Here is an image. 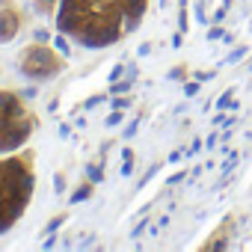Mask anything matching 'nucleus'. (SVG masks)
Returning a JSON list of instances; mask_svg holds the SVG:
<instances>
[{
    "label": "nucleus",
    "instance_id": "f257e3e1",
    "mask_svg": "<svg viewBox=\"0 0 252 252\" xmlns=\"http://www.w3.org/2000/svg\"><path fill=\"white\" fill-rule=\"evenodd\" d=\"M65 57H60L51 45H27L21 54H18V74L27 80V83H51L57 80L63 71H65Z\"/></svg>",
    "mask_w": 252,
    "mask_h": 252
},
{
    "label": "nucleus",
    "instance_id": "f03ea898",
    "mask_svg": "<svg viewBox=\"0 0 252 252\" xmlns=\"http://www.w3.org/2000/svg\"><path fill=\"white\" fill-rule=\"evenodd\" d=\"M33 128H39V119L30 116L27 110H21L15 116H0V155L21 152L30 143Z\"/></svg>",
    "mask_w": 252,
    "mask_h": 252
},
{
    "label": "nucleus",
    "instance_id": "7ed1b4c3",
    "mask_svg": "<svg viewBox=\"0 0 252 252\" xmlns=\"http://www.w3.org/2000/svg\"><path fill=\"white\" fill-rule=\"evenodd\" d=\"M122 21L116 18H92L86 24V30L74 39L83 51H104V48H113L119 39H122Z\"/></svg>",
    "mask_w": 252,
    "mask_h": 252
},
{
    "label": "nucleus",
    "instance_id": "20e7f679",
    "mask_svg": "<svg viewBox=\"0 0 252 252\" xmlns=\"http://www.w3.org/2000/svg\"><path fill=\"white\" fill-rule=\"evenodd\" d=\"M18 33H21V12L12 6H3L0 9V45L15 42Z\"/></svg>",
    "mask_w": 252,
    "mask_h": 252
},
{
    "label": "nucleus",
    "instance_id": "39448f33",
    "mask_svg": "<svg viewBox=\"0 0 252 252\" xmlns=\"http://www.w3.org/2000/svg\"><path fill=\"white\" fill-rule=\"evenodd\" d=\"M21 110H27V107H24V98H21L18 92L0 89V116H15V113H21Z\"/></svg>",
    "mask_w": 252,
    "mask_h": 252
},
{
    "label": "nucleus",
    "instance_id": "423d86ee",
    "mask_svg": "<svg viewBox=\"0 0 252 252\" xmlns=\"http://www.w3.org/2000/svg\"><path fill=\"white\" fill-rule=\"evenodd\" d=\"M231 234H234V225H231V222L220 225V228L211 234L214 240H205V249H208V252H217V249H228V237H231Z\"/></svg>",
    "mask_w": 252,
    "mask_h": 252
},
{
    "label": "nucleus",
    "instance_id": "0eeeda50",
    "mask_svg": "<svg viewBox=\"0 0 252 252\" xmlns=\"http://www.w3.org/2000/svg\"><path fill=\"white\" fill-rule=\"evenodd\" d=\"M95 187H98V184H92L89 178H86V181H80V184L74 187V193L68 196V205H80V202H89V199L95 196Z\"/></svg>",
    "mask_w": 252,
    "mask_h": 252
},
{
    "label": "nucleus",
    "instance_id": "6e6552de",
    "mask_svg": "<svg viewBox=\"0 0 252 252\" xmlns=\"http://www.w3.org/2000/svg\"><path fill=\"white\" fill-rule=\"evenodd\" d=\"M57 6H60V0H30V9L36 18H54Z\"/></svg>",
    "mask_w": 252,
    "mask_h": 252
},
{
    "label": "nucleus",
    "instance_id": "1a4fd4ad",
    "mask_svg": "<svg viewBox=\"0 0 252 252\" xmlns=\"http://www.w3.org/2000/svg\"><path fill=\"white\" fill-rule=\"evenodd\" d=\"M116 3L122 6L125 15H137V18H143V15L149 12V0H116Z\"/></svg>",
    "mask_w": 252,
    "mask_h": 252
},
{
    "label": "nucleus",
    "instance_id": "9d476101",
    "mask_svg": "<svg viewBox=\"0 0 252 252\" xmlns=\"http://www.w3.org/2000/svg\"><path fill=\"white\" fill-rule=\"evenodd\" d=\"M51 48L60 54V57H65V60H71V36H65V33H54V39H51Z\"/></svg>",
    "mask_w": 252,
    "mask_h": 252
},
{
    "label": "nucleus",
    "instance_id": "9b49d317",
    "mask_svg": "<svg viewBox=\"0 0 252 252\" xmlns=\"http://www.w3.org/2000/svg\"><path fill=\"white\" fill-rule=\"evenodd\" d=\"M234 86L231 89H225V92H220V98H217V110H231V113H237L240 110V101L234 98Z\"/></svg>",
    "mask_w": 252,
    "mask_h": 252
},
{
    "label": "nucleus",
    "instance_id": "f8f14e48",
    "mask_svg": "<svg viewBox=\"0 0 252 252\" xmlns=\"http://www.w3.org/2000/svg\"><path fill=\"white\" fill-rule=\"evenodd\" d=\"M83 175H86L92 184H101V181L107 178V172H104V163H101V160H89V163L83 166Z\"/></svg>",
    "mask_w": 252,
    "mask_h": 252
},
{
    "label": "nucleus",
    "instance_id": "ddd939ff",
    "mask_svg": "<svg viewBox=\"0 0 252 252\" xmlns=\"http://www.w3.org/2000/svg\"><path fill=\"white\" fill-rule=\"evenodd\" d=\"M249 54H252V48H249V45H234V48L225 54V60H222V63H225V65H237V63H243Z\"/></svg>",
    "mask_w": 252,
    "mask_h": 252
},
{
    "label": "nucleus",
    "instance_id": "4468645a",
    "mask_svg": "<svg viewBox=\"0 0 252 252\" xmlns=\"http://www.w3.org/2000/svg\"><path fill=\"white\" fill-rule=\"evenodd\" d=\"M128 122V110H107V119H104V128L113 131V128H122Z\"/></svg>",
    "mask_w": 252,
    "mask_h": 252
},
{
    "label": "nucleus",
    "instance_id": "2eb2a0df",
    "mask_svg": "<svg viewBox=\"0 0 252 252\" xmlns=\"http://www.w3.org/2000/svg\"><path fill=\"white\" fill-rule=\"evenodd\" d=\"M205 3H208V0H193V18H196L199 27H211V15H208Z\"/></svg>",
    "mask_w": 252,
    "mask_h": 252
},
{
    "label": "nucleus",
    "instance_id": "dca6fc26",
    "mask_svg": "<svg viewBox=\"0 0 252 252\" xmlns=\"http://www.w3.org/2000/svg\"><path fill=\"white\" fill-rule=\"evenodd\" d=\"M131 89H134V80L131 77H122L116 83H107V95H128Z\"/></svg>",
    "mask_w": 252,
    "mask_h": 252
},
{
    "label": "nucleus",
    "instance_id": "f3484780",
    "mask_svg": "<svg viewBox=\"0 0 252 252\" xmlns=\"http://www.w3.org/2000/svg\"><path fill=\"white\" fill-rule=\"evenodd\" d=\"M107 107L110 110H131L134 107V95H110L107 98Z\"/></svg>",
    "mask_w": 252,
    "mask_h": 252
},
{
    "label": "nucleus",
    "instance_id": "a211bd4d",
    "mask_svg": "<svg viewBox=\"0 0 252 252\" xmlns=\"http://www.w3.org/2000/svg\"><path fill=\"white\" fill-rule=\"evenodd\" d=\"M140 125H143V116H137V119H131V122H125V125H122V140H125V143L134 140L137 131H140Z\"/></svg>",
    "mask_w": 252,
    "mask_h": 252
},
{
    "label": "nucleus",
    "instance_id": "6ab92c4d",
    "mask_svg": "<svg viewBox=\"0 0 252 252\" xmlns=\"http://www.w3.org/2000/svg\"><path fill=\"white\" fill-rule=\"evenodd\" d=\"M160 169H163V163H152V166L146 169V175L137 181V190H146V187H149V181H155V178L160 175Z\"/></svg>",
    "mask_w": 252,
    "mask_h": 252
},
{
    "label": "nucleus",
    "instance_id": "aec40b11",
    "mask_svg": "<svg viewBox=\"0 0 252 252\" xmlns=\"http://www.w3.org/2000/svg\"><path fill=\"white\" fill-rule=\"evenodd\" d=\"M65 222H68V214H57V217H51L48 225H45V231H42V237H45V234H57Z\"/></svg>",
    "mask_w": 252,
    "mask_h": 252
},
{
    "label": "nucleus",
    "instance_id": "412c9836",
    "mask_svg": "<svg viewBox=\"0 0 252 252\" xmlns=\"http://www.w3.org/2000/svg\"><path fill=\"white\" fill-rule=\"evenodd\" d=\"M140 24H143V18H137V15H122V33H125V36L137 33Z\"/></svg>",
    "mask_w": 252,
    "mask_h": 252
},
{
    "label": "nucleus",
    "instance_id": "4be33fe9",
    "mask_svg": "<svg viewBox=\"0 0 252 252\" xmlns=\"http://www.w3.org/2000/svg\"><path fill=\"white\" fill-rule=\"evenodd\" d=\"M107 98H110L107 92H98V95H92V98H86V101L80 104V110H83V113H92V110H98V107H101V104H104Z\"/></svg>",
    "mask_w": 252,
    "mask_h": 252
},
{
    "label": "nucleus",
    "instance_id": "5701e85b",
    "mask_svg": "<svg viewBox=\"0 0 252 252\" xmlns=\"http://www.w3.org/2000/svg\"><path fill=\"white\" fill-rule=\"evenodd\" d=\"M125 71H128V63H125V60H119L110 71H107V83H116V80H122L125 77Z\"/></svg>",
    "mask_w": 252,
    "mask_h": 252
},
{
    "label": "nucleus",
    "instance_id": "b1692460",
    "mask_svg": "<svg viewBox=\"0 0 252 252\" xmlns=\"http://www.w3.org/2000/svg\"><path fill=\"white\" fill-rule=\"evenodd\" d=\"M199 89H202V83H199L196 77H190V80H184L181 95H184V98H196V95H199Z\"/></svg>",
    "mask_w": 252,
    "mask_h": 252
},
{
    "label": "nucleus",
    "instance_id": "393cba45",
    "mask_svg": "<svg viewBox=\"0 0 252 252\" xmlns=\"http://www.w3.org/2000/svg\"><path fill=\"white\" fill-rule=\"evenodd\" d=\"M237 163H240V152L231 149V152H228V160L222 163V175H231V172L237 169Z\"/></svg>",
    "mask_w": 252,
    "mask_h": 252
},
{
    "label": "nucleus",
    "instance_id": "a878e982",
    "mask_svg": "<svg viewBox=\"0 0 252 252\" xmlns=\"http://www.w3.org/2000/svg\"><path fill=\"white\" fill-rule=\"evenodd\" d=\"M51 30L48 27H33V42H39V45H51Z\"/></svg>",
    "mask_w": 252,
    "mask_h": 252
},
{
    "label": "nucleus",
    "instance_id": "bb28decb",
    "mask_svg": "<svg viewBox=\"0 0 252 252\" xmlns=\"http://www.w3.org/2000/svg\"><path fill=\"white\" fill-rule=\"evenodd\" d=\"M220 143H222V128H217V131H211V134L205 137V149H208V152H214Z\"/></svg>",
    "mask_w": 252,
    "mask_h": 252
},
{
    "label": "nucleus",
    "instance_id": "cd10ccee",
    "mask_svg": "<svg viewBox=\"0 0 252 252\" xmlns=\"http://www.w3.org/2000/svg\"><path fill=\"white\" fill-rule=\"evenodd\" d=\"M166 80H178V83H184V80H187V68H184V65H172V68L166 71Z\"/></svg>",
    "mask_w": 252,
    "mask_h": 252
},
{
    "label": "nucleus",
    "instance_id": "c85d7f7f",
    "mask_svg": "<svg viewBox=\"0 0 252 252\" xmlns=\"http://www.w3.org/2000/svg\"><path fill=\"white\" fill-rule=\"evenodd\" d=\"M18 95H21L24 101H36V98H39V83H27L24 89H18Z\"/></svg>",
    "mask_w": 252,
    "mask_h": 252
},
{
    "label": "nucleus",
    "instance_id": "c756f323",
    "mask_svg": "<svg viewBox=\"0 0 252 252\" xmlns=\"http://www.w3.org/2000/svg\"><path fill=\"white\" fill-rule=\"evenodd\" d=\"M187 178H190V172H187V169H178V172H172V175L166 178V190H172L175 184H181V181H187Z\"/></svg>",
    "mask_w": 252,
    "mask_h": 252
},
{
    "label": "nucleus",
    "instance_id": "7c9ffc66",
    "mask_svg": "<svg viewBox=\"0 0 252 252\" xmlns=\"http://www.w3.org/2000/svg\"><path fill=\"white\" fill-rule=\"evenodd\" d=\"M51 181H54V193H57V196H63V193L68 190V181H65V175H63V172H54V178H51Z\"/></svg>",
    "mask_w": 252,
    "mask_h": 252
},
{
    "label": "nucleus",
    "instance_id": "2f4dec72",
    "mask_svg": "<svg viewBox=\"0 0 252 252\" xmlns=\"http://www.w3.org/2000/svg\"><path fill=\"white\" fill-rule=\"evenodd\" d=\"M149 225H152V220H149V217H143V220H140V222H137V225L131 228V240H137V237H143V234L149 231Z\"/></svg>",
    "mask_w": 252,
    "mask_h": 252
},
{
    "label": "nucleus",
    "instance_id": "473e14b6",
    "mask_svg": "<svg viewBox=\"0 0 252 252\" xmlns=\"http://www.w3.org/2000/svg\"><path fill=\"white\" fill-rule=\"evenodd\" d=\"M222 36H225V27L222 24H211L208 27V42H220Z\"/></svg>",
    "mask_w": 252,
    "mask_h": 252
},
{
    "label": "nucleus",
    "instance_id": "72a5a7b5",
    "mask_svg": "<svg viewBox=\"0 0 252 252\" xmlns=\"http://www.w3.org/2000/svg\"><path fill=\"white\" fill-rule=\"evenodd\" d=\"M217 74H220V71H217V68H208V71H193V77H196V80H199V83H208V80H214V77H217Z\"/></svg>",
    "mask_w": 252,
    "mask_h": 252
},
{
    "label": "nucleus",
    "instance_id": "f704fd0d",
    "mask_svg": "<svg viewBox=\"0 0 252 252\" xmlns=\"http://www.w3.org/2000/svg\"><path fill=\"white\" fill-rule=\"evenodd\" d=\"M134 163H137V160H122V169H119V172H122V178H131V175L137 172V166H134Z\"/></svg>",
    "mask_w": 252,
    "mask_h": 252
},
{
    "label": "nucleus",
    "instance_id": "c9c22d12",
    "mask_svg": "<svg viewBox=\"0 0 252 252\" xmlns=\"http://www.w3.org/2000/svg\"><path fill=\"white\" fill-rule=\"evenodd\" d=\"M184 155H187V146H178V149H172V152H169V158H166V163H178V160H181Z\"/></svg>",
    "mask_w": 252,
    "mask_h": 252
},
{
    "label": "nucleus",
    "instance_id": "e433bc0d",
    "mask_svg": "<svg viewBox=\"0 0 252 252\" xmlns=\"http://www.w3.org/2000/svg\"><path fill=\"white\" fill-rule=\"evenodd\" d=\"M57 137H60V140H71V125H68V122H60V125H57Z\"/></svg>",
    "mask_w": 252,
    "mask_h": 252
},
{
    "label": "nucleus",
    "instance_id": "4c0bfd02",
    "mask_svg": "<svg viewBox=\"0 0 252 252\" xmlns=\"http://www.w3.org/2000/svg\"><path fill=\"white\" fill-rule=\"evenodd\" d=\"M77 249H89V246H95V234H80V240L74 243Z\"/></svg>",
    "mask_w": 252,
    "mask_h": 252
},
{
    "label": "nucleus",
    "instance_id": "58836bf2",
    "mask_svg": "<svg viewBox=\"0 0 252 252\" xmlns=\"http://www.w3.org/2000/svg\"><path fill=\"white\" fill-rule=\"evenodd\" d=\"M125 77H131L134 83L140 80V63H128V71H125Z\"/></svg>",
    "mask_w": 252,
    "mask_h": 252
},
{
    "label": "nucleus",
    "instance_id": "ea45409f",
    "mask_svg": "<svg viewBox=\"0 0 252 252\" xmlns=\"http://www.w3.org/2000/svg\"><path fill=\"white\" fill-rule=\"evenodd\" d=\"M184 36H187V33H181V30H175V33H172V39H169V45H172L175 51H178V48H184Z\"/></svg>",
    "mask_w": 252,
    "mask_h": 252
},
{
    "label": "nucleus",
    "instance_id": "a19ab883",
    "mask_svg": "<svg viewBox=\"0 0 252 252\" xmlns=\"http://www.w3.org/2000/svg\"><path fill=\"white\" fill-rule=\"evenodd\" d=\"M152 51H155V45H152V42H143V45L137 48V57H140V60H143V57H152Z\"/></svg>",
    "mask_w": 252,
    "mask_h": 252
},
{
    "label": "nucleus",
    "instance_id": "79ce46f5",
    "mask_svg": "<svg viewBox=\"0 0 252 252\" xmlns=\"http://www.w3.org/2000/svg\"><path fill=\"white\" fill-rule=\"evenodd\" d=\"M202 149H205V143H202V137H196V140H193V143L187 146V155H199Z\"/></svg>",
    "mask_w": 252,
    "mask_h": 252
},
{
    "label": "nucleus",
    "instance_id": "37998d69",
    "mask_svg": "<svg viewBox=\"0 0 252 252\" xmlns=\"http://www.w3.org/2000/svg\"><path fill=\"white\" fill-rule=\"evenodd\" d=\"M42 249H57V234H45V240H42Z\"/></svg>",
    "mask_w": 252,
    "mask_h": 252
},
{
    "label": "nucleus",
    "instance_id": "c03bdc74",
    "mask_svg": "<svg viewBox=\"0 0 252 252\" xmlns=\"http://www.w3.org/2000/svg\"><path fill=\"white\" fill-rule=\"evenodd\" d=\"M110 149H113V140H104V143L98 146V155L104 158V155H110Z\"/></svg>",
    "mask_w": 252,
    "mask_h": 252
},
{
    "label": "nucleus",
    "instance_id": "a18cd8bd",
    "mask_svg": "<svg viewBox=\"0 0 252 252\" xmlns=\"http://www.w3.org/2000/svg\"><path fill=\"white\" fill-rule=\"evenodd\" d=\"M122 160H137V155H134L131 146H125V149H122Z\"/></svg>",
    "mask_w": 252,
    "mask_h": 252
},
{
    "label": "nucleus",
    "instance_id": "49530a36",
    "mask_svg": "<svg viewBox=\"0 0 252 252\" xmlns=\"http://www.w3.org/2000/svg\"><path fill=\"white\" fill-rule=\"evenodd\" d=\"M86 125H89V122H86L83 116H74V128H80V131H86Z\"/></svg>",
    "mask_w": 252,
    "mask_h": 252
},
{
    "label": "nucleus",
    "instance_id": "de8ad7c7",
    "mask_svg": "<svg viewBox=\"0 0 252 252\" xmlns=\"http://www.w3.org/2000/svg\"><path fill=\"white\" fill-rule=\"evenodd\" d=\"M220 42H222V45H234V33H231V30H225V36H222Z\"/></svg>",
    "mask_w": 252,
    "mask_h": 252
},
{
    "label": "nucleus",
    "instance_id": "09e8293b",
    "mask_svg": "<svg viewBox=\"0 0 252 252\" xmlns=\"http://www.w3.org/2000/svg\"><path fill=\"white\" fill-rule=\"evenodd\" d=\"M57 110H60V98H51L48 101V113H57Z\"/></svg>",
    "mask_w": 252,
    "mask_h": 252
},
{
    "label": "nucleus",
    "instance_id": "8fccbe9b",
    "mask_svg": "<svg viewBox=\"0 0 252 252\" xmlns=\"http://www.w3.org/2000/svg\"><path fill=\"white\" fill-rule=\"evenodd\" d=\"M169 3H172V0H158V6H160V9H166Z\"/></svg>",
    "mask_w": 252,
    "mask_h": 252
},
{
    "label": "nucleus",
    "instance_id": "3c124183",
    "mask_svg": "<svg viewBox=\"0 0 252 252\" xmlns=\"http://www.w3.org/2000/svg\"><path fill=\"white\" fill-rule=\"evenodd\" d=\"M246 71L252 74V54H249V60H246Z\"/></svg>",
    "mask_w": 252,
    "mask_h": 252
},
{
    "label": "nucleus",
    "instance_id": "603ef678",
    "mask_svg": "<svg viewBox=\"0 0 252 252\" xmlns=\"http://www.w3.org/2000/svg\"><path fill=\"white\" fill-rule=\"evenodd\" d=\"M12 3V0H0V9H3V6H9Z\"/></svg>",
    "mask_w": 252,
    "mask_h": 252
}]
</instances>
